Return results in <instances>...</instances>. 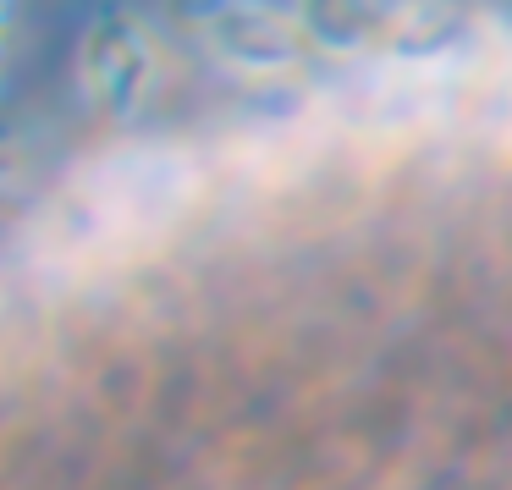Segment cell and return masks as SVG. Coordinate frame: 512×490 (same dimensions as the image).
Wrapping results in <instances>:
<instances>
[{
    "mask_svg": "<svg viewBox=\"0 0 512 490\" xmlns=\"http://www.w3.org/2000/svg\"><path fill=\"white\" fill-rule=\"evenodd\" d=\"M160 78V50L155 34L138 23L133 12H100L89 28H83L78 45V83L89 94L94 111L105 116H133L138 105L149 100Z\"/></svg>",
    "mask_w": 512,
    "mask_h": 490,
    "instance_id": "cell-1",
    "label": "cell"
},
{
    "mask_svg": "<svg viewBox=\"0 0 512 490\" xmlns=\"http://www.w3.org/2000/svg\"><path fill=\"white\" fill-rule=\"evenodd\" d=\"M199 34H204V50L221 67L243 72V78H276V72H292L309 56L292 12H270L259 0H221V6H210Z\"/></svg>",
    "mask_w": 512,
    "mask_h": 490,
    "instance_id": "cell-2",
    "label": "cell"
},
{
    "mask_svg": "<svg viewBox=\"0 0 512 490\" xmlns=\"http://www.w3.org/2000/svg\"><path fill=\"white\" fill-rule=\"evenodd\" d=\"M397 0H298L292 23H298L309 56L325 61H358L369 50H386Z\"/></svg>",
    "mask_w": 512,
    "mask_h": 490,
    "instance_id": "cell-3",
    "label": "cell"
},
{
    "mask_svg": "<svg viewBox=\"0 0 512 490\" xmlns=\"http://www.w3.org/2000/svg\"><path fill=\"white\" fill-rule=\"evenodd\" d=\"M479 6L474 0H397L386 34L391 61H452V50L468 39Z\"/></svg>",
    "mask_w": 512,
    "mask_h": 490,
    "instance_id": "cell-4",
    "label": "cell"
},
{
    "mask_svg": "<svg viewBox=\"0 0 512 490\" xmlns=\"http://www.w3.org/2000/svg\"><path fill=\"white\" fill-rule=\"evenodd\" d=\"M12 177H17V155H12V144H0V193L12 188Z\"/></svg>",
    "mask_w": 512,
    "mask_h": 490,
    "instance_id": "cell-5",
    "label": "cell"
},
{
    "mask_svg": "<svg viewBox=\"0 0 512 490\" xmlns=\"http://www.w3.org/2000/svg\"><path fill=\"white\" fill-rule=\"evenodd\" d=\"M12 6L17 0H0V34H6V23H12Z\"/></svg>",
    "mask_w": 512,
    "mask_h": 490,
    "instance_id": "cell-6",
    "label": "cell"
},
{
    "mask_svg": "<svg viewBox=\"0 0 512 490\" xmlns=\"http://www.w3.org/2000/svg\"><path fill=\"white\" fill-rule=\"evenodd\" d=\"M6 56H12V39L0 34V72H6Z\"/></svg>",
    "mask_w": 512,
    "mask_h": 490,
    "instance_id": "cell-7",
    "label": "cell"
}]
</instances>
